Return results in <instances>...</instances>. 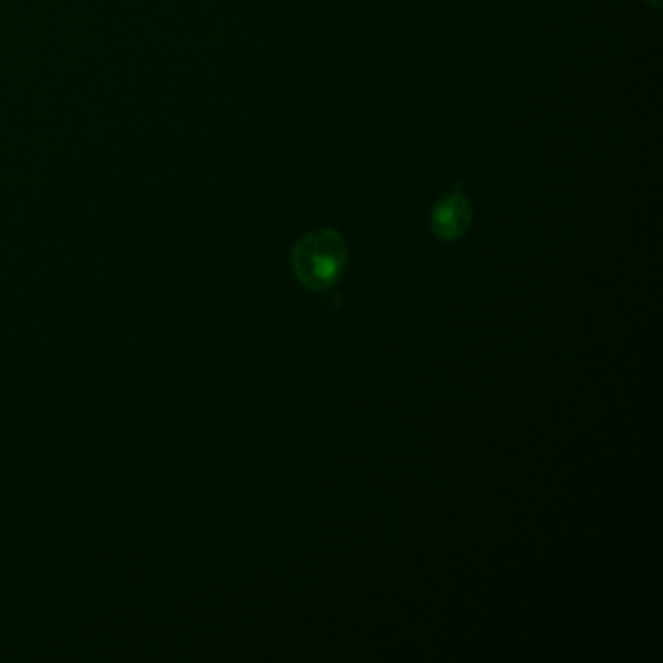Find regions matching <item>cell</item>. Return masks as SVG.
<instances>
[{"label": "cell", "mask_w": 663, "mask_h": 663, "mask_svg": "<svg viewBox=\"0 0 663 663\" xmlns=\"http://www.w3.org/2000/svg\"><path fill=\"white\" fill-rule=\"evenodd\" d=\"M349 263V246L332 228H315L296 241L290 265L296 278L312 292H327L339 283Z\"/></svg>", "instance_id": "obj_1"}, {"label": "cell", "mask_w": 663, "mask_h": 663, "mask_svg": "<svg viewBox=\"0 0 663 663\" xmlns=\"http://www.w3.org/2000/svg\"><path fill=\"white\" fill-rule=\"evenodd\" d=\"M473 209L463 193V184L458 182L452 191L438 199L430 211V232L440 241H458L471 228Z\"/></svg>", "instance_id": "obj_2"}]
</instances>
